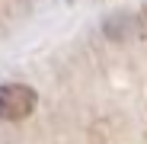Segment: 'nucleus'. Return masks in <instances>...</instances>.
Here are the masks:
<instances>
[{
  "instance_id": "nucleus-1",
  "label": "nucleus",
  "mask_w": 147,
  "mask_h": 144,
  "mask_svg": "<svg viewBox=\"0 0 147 144\" xmlns=\"http://www.w3.org/2000/svg\"><path fill=\"white\" fill-rule=\"evenodd\" d=\"M38 106V96L26 83H0V118L3 122H22Z\"/></svg>"
}]
</instances>
